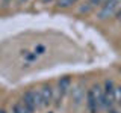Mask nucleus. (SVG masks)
<instances>
[{
  "instance_id": "nucleus-7",
  "label": "nucleus",
  "mask_w": 121,
  "mask_h": 113,
  "mask_svg": "<svg viewBox=\"0 0 121 113\" xmlns=\"http://www.w3.org/2000/svg\"><path fill=\"white\" fill-rule=\"evenodd\" d=\"M12 113H32V112L29 110V107L23 103V101H18V103L14 104V112Z\"/></svg>"
},
{
  "instance_id": "nucleus-3",
  "label": "nucleus",
  "mask_w": 121,
  "mask_h": 113,
  "mask_svg": "<svg viewBox=\"0 0 121 113\" xmlns=\"http://www.w3.org/2000/svg\"><path fill=\"white\" fill-rule=\"evenodd\" d=\"M113 101H115V89H113V83L111 80L106 81V89H104V103L106 107H112Z\"/></svg>"
},
{
  "instance_id": "nucleus-11",
  "label": "nucleus",
  "mask_w": 121,
  "mask_h": 113,
  "mask_svg": "<svg viewBox=\"0 0 121 113\" xmlns=\"http://www.w3.org/2000/svg\"><path fill=\"white\" fill-rule=\"evenodd\" d=\"M43 3H48V2H52V0H41Z\"/></svg>"
},
{
  "instance_id": "nucleus-5",
  "label": "nucleus",
  "mask_w": 121,
  "mask_h": 113,
  "mask_svg": "<svg viewBox=\"0 0 121 113\" xmlns=\"http://www.w3.org/2000/svg\"><path fill=\"white\" fill-rule=\"evenodd\" d=\"M109 0H89L88 3H85V6H80L79 8V11L80 12H89L92 8H95V6H103L106 5Z\"/></svg>"
},
{
  "instance_id": "nucleus-2",
  "label": "nucleus",
  "mask_w": 121,
  "mask_h": 113,
  "mask_svg": "<svg viewBox=\"0 0 121 113\" xmlns=\"http://www.w3.org/2000/svg\"><path fill=\"white\" fill-rule=\"evenodd\" d=\"M121 8V0H109L106 5L101 6V9L98 11L97 18L98 20H106V18L112 17L113 14L118 12V9Z\"/></svg>"
},
{
  "instance_id": "nucleus-9",
  "label": "nucleus",
  "mask_w": 121,
  "mask_h": 113,
  "mask_svg": "<svg viewBox=\"0 0 121 113\" xmlns=\"http://www.w3.org/2000/svg\"><path fill=\"white\" fill-rule=\"evenodd\" d=\"M74 2L76 0H58V6L59 8H68V6L73 5Z\"/></svg>"
},
{
  "instance_id": "nucleus-4",
  "label": "nucleus",
  "mask_w": 121,
  "mask_h": 113,
  "mask_svg": "<svg viewBox=\"0 0 121 113\" xmlns=\"http://www.w3.org/2000/svg\"><path fill=\"white\" fill-rule=\"evenodd\" d=\"M41 93V101H43V105H48L53 100V89L50 86H44V88L39 89Z\"/></svg>"
},
{
  "instance_id": "nucleus-8",
  "label": "nucleus",
  "mask_w": 121,
  "mask_h": 113,
  "mask_svg": "<svg viewBox=\"0 0 121 113\" xmlns=\"http://www.w3.org/2000/svg\"><path fill=\"white\" fill-rule=\"evenodd\" d=\"M68 88H70V78H62V80H59V90L62 93H65Z\"/></svg>"
},
{
  "instance_id": "nucleus-12",
  "label": "nucleus",
  "mask_w": 121,
  "mask_h": 113,
  "mask_svg": "<svg viewBox=\"0 0 121 113\" xmlns=\"http://www.w3.org/2000/svg\"><path fill=\"white\" fill-rule=\"evenodd\" d=\"M0 113H5V110H0Z\"/></svg>"
},
{
  "instance_id": "nucleus-10",
  "label": "nucleus",
  "mask_w": 121,
  "mask_h": 113,
  "mask_svg": "<svg viewBox=\"0 0 121 113\" xmlns=\"http://www.w3.org/2000/svg\"><path fill=\"white\" fill-rule=\"evenodd\" d=\"M117 18H118V20H121V8L118 9V12H117Z\"/></svg>"
},
{
  "instance_id": "nucleus-6",
  "label": "nucleus",
  "mask_w": 121,
  "mask_h": 113,
  "mask_svg": "<svg viewBox=\"0 0 121 113\" xmlns=\"http://www.w3.org/2000/svg\"><path fill=\"white\" fill-rule=\"evenodd\" d=\"M83 98H85V97H83V89L80 88V86H76V88L73 89V100H74L76 105L82 104Z\"/></svg>"
},
{
  "instance_id": "nucleus-1",
  "label": "nucleus",
  "mask_w": 121,
  "mask_h": 113,
  "mask_svg": "<svg viewBox=\"0 0 121 113\" xmlns=\"http://www.w3.org/2000/svg\"><path fill=\"white\" fill-rule=\"evenodd\" d=\"M23 103H24V104L29 107L30 112H33L35 109L41 107V105H43V101H41V93H39V90H36V89L27 90V92L24 93V97H23Z\"/></svg>"
}]
</instances>
